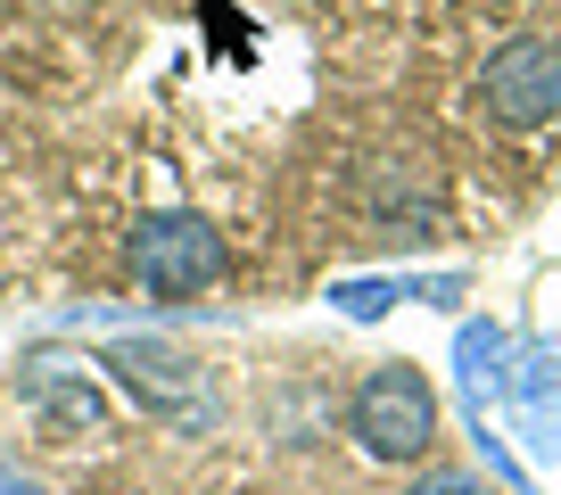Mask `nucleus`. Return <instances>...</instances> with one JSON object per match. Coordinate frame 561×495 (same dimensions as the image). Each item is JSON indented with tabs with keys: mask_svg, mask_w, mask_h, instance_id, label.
Listing matches in <instances>:
<instances>
[{
	"mask_svg": "<svg viewBox=\"0 0 561 495\" xmlns=\"http://www.w3.org/2000/svg\"><path fill=\"white\" fill-rule=\"evenodd\" d=\"M116 371H124V380H133V389L165 413V422H182V429H207V422H215V389H207V371H198L191 355L124 347V355H116Z\"/></svg>",
	"mask_w": 561,
	"mask_h": 495,
	"instance_id": "4",
	"label": "nucleus"
},
{
	"mask_svg": "<svg viewBox=\"0 0 561 495\" xmlns=\"http://www.w3.org/2000/svg\"><path fill=\"white\" fill-rule=\"evenodd\" d=\"M347 429L371 462H421L438 446V389L430 371L413 364H371L355 380V405H347Z\"/></svg>",
	"mask_w": 561,
	"mask_h": 495,
	"instance_id": "1",
	"label": "nucleus"
},
{
	"mask_svg": "<svg viewBox=\"0 0 561 495\" xmlns=\"http://www.w3.org/2000/svg\"><path fill=\"white\" fill-rule=\"evenodd\" d=\"M124 273L149 298H207L224 281V231L191 207H158V215H140L133 240H124Z\"/></svg>",
	"mask_w": 561,
	"mask_h": 495,
	"instance_id": "2",
	"label": "nucleus"
},
{
	"mask_svg": "<svg viewBox=\"0 0 561 495\" xmlns=\"http://www.w3.org/2000/svg\"><path fill=\"white\" fill-rule=\"evenodd\" d=\"M404 495H488V479H471V471H430V479H413Z\"/></svg>",
	"mask_w": 561,
	"mask_h": 495,
	"instance_id": "5",
	"label": "nucleus"
},
{
	"mask_svg": "<svg viewBox=\"0 0 561 495\" xmlns=\"http://www.w3.org/2000/svg\"><path fill=\"white\" fill-rule=\"evenodd\" d=\"M479 100H488V116L512 124V133L553 124L561 116V42L553 34H512L504 50L479 67Z\"/></svg>",
	"mask_w": 561,
	"mask_h": 495,
	"instance_id": "3",
	"label": "nucleus"
}]
</instances>
